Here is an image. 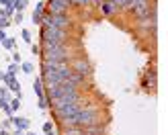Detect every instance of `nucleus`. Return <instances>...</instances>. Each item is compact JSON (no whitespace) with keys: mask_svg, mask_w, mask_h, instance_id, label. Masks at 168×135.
I'll list each match as a JSON object with an SVG mask.
<instances>
[{"mask_svg":"<svg viewBox=\"0 0 168 135\" xmlns=\"http://www.w3.org/2000/svg\"><path fill=\"white\" fill-rule=\"evenodd\" d=\"M43 55H45V62H55V63L66 62V49H64V45L43 43Z\"/></svg>","mask_w":168,"mask_h":135,"instance_id":"f257e3e1","label":"nucleus"},{"mask_svg":"<svg viewBox=\"0 0 168 135\" xmlns=\"http://www.w3.org/2000/svg\"><path fill=\"white\" fill-rule=\"evenodd\" d=\"M66 39V33L62 29H55V27H43V43H55L62 45Z\"/></svg>","mask_w":168,"mask_h":135,"instance_id":"f03ea898","label":"nucleus"},{"mask_svg":"<svg viewBox=\"0 0 168 135\" xmlns=\"http://www.w3.org/2000/svg\"><path fill=\"white\" fill-rule=\"evenodd\" d=\"M96 123V111H92V109H80L78 113H76V125L80 127H90Z\"/></svg>","mask_w":168,"mask_h":135,"instance_id":"7ed1b4c3","label":"nucleus"},{"mask_svg":"<svg viewBox=\"0 0 168 135\" xmlns=\"http://www.w3.org/2000/svg\"><path fill=\"white\" fill-rule=\"evenodd\" d=\"M43 27H55V29H62L64 31L68 27V19L64 15H47L43 16Z\"/></svg>","mask_w":168,"mask_h":135,"instance_id":"20e7f679","label":"nucleus"},{"mask_svg":"<svg viewBox=\"0 0 168 135\" xmlns=\"http://www.w3.org/2000/svg\"><path fill=\"white\" fill-rule=\"evenodd\" d=\"M78 111H80V105L78 102H72V105H66V106H62V109H58V115H59L62 121H68V119H72V117H76Z\"/></svg>","mask_w":168,"mask_h":135,"instance_id":"39448f33","label":"nucleus"},{"mask_svg":"<svg viewBox=\"0 0 168 135\" xmlns=\"http://www.w3.org/2000/svg\"><path fill=\"white\" fill-rule=\"evenodd\" d=\"M51 102H54L55 109H62V106H66V105L78 102V94H76V92H72V94H62V96H58L55 100H51Z\"/></svg>","mask_w":168,"mask_h":135,"instance_id":"423d86ee","label":"nucleus"},{"mask_svg":"<svg viewBox=\"0 0 168 135\" xmlns=\"http://www.w3.org/2000/svg\"><path fill=\"white\" fill-rule=\"evenodd\" d=\"M68 8L66 0H49V15H64Z\"/></svg>","mask_w":168,"mask_h":135,"instance_id":"0eeeda50","label":"nucleus"},{"mask_svg":"<svg viewBox=\"0 0 168 135\" xmlns=\"http://www.w3.org/2000/svg\"><path fill=\"white\" fill-rule=\"evenodd\" d=\"M117 8H119V6H117V4H113L111 0H103V2H100V10H103L105 15H113Z\"/></svg>","mask_w":168,"mask_h":135,"instance_id":"6e6552de","label":"nucleus"},{"mask_svg":"<svg viewBox=\"0 0 168 135\" xmlns=\"http://www.w3.org/2000/svg\"><path fill=\"white\" fill-rule=\"evenodd\" d=\"M33 90H35V94L39 96V100H47V98H45V92H43V82H41L39 78L33 82Z\"/></svg>","mask_w":168,"mask_h":135,"instance_id":"1a4fd4ad","label":"nucleus"},{"mask_svg":"<svg viewBox=\"0 0 168 135\" xmlns=\"http://www.w3.org/2000/svg\"><path fill=\"white\" fill-rule=\"evenodd\" d=\"M25 6H27V0H15L12 8H15V10H19V12H23V10H25Z\"/></svg>","mask_w":168,"mask_h":135,"instance_id":"9d476101","label":"nucleus"},{"mask_svg":"<svg viewBox=\"0 0 168 135\" xmlns=\"http://www.w3.org/2000/svg\"><path fill=\"white\" fill-rule=\"evenodd\" d=\"M15 121V125L19 127V129H27V127H29V121L27 119H12Z\"/></svg>","mask_w":168,"mask_h":135,"instance_id":"9b49d317","label":"nucleus"},{"mask_svg":"<svg viewBox=\"0 0 168 135\" xmlns=\"http://www.w3.org/2000/svg\"><path fill=\"white\" fill-rule=\"evenodd\" d=\"M113 4H117V6H131V2L133 0H111Z\"/></svg>","mask_w":168,"mask_h":135,"instance_id":"f8f14e48","label":"nucleus"},{"mask_svg":"<svg viewBox=\"0 0 168 135\" xmlns=\"http://www.w3.org/2000/svg\"><path fill=\"white\" fill-rule=\"evenodd\" d=\"M76 66H78V72H80V76L88 72V68H86V63H84V62H78V63H76Z\"/></svg>","mask_w":168,"mask_h":135,"instance_id":"ddd939ff","label":"nucleus"},{"mask_svg":"<svg viewBox=\"0 0 168 135\" xmlns=\"http://www.w3.org/2000/svg\"><path fill=\"white\" fill-rule=\"evenodd\" d=\"M31 21H33L35 25H39V23H43V15H39V12H33V19H31Z\"/></svg>","mask_w":168,"mask_h":135,"instance_id":"4468645a","label":"nucleus"},{"mask_svg":"<svg viewBox=\"0 0 168 135\" xmlns=\"http://www.w3.org/2000/svg\"><path fill=\"white\" fill-rule=\"evenodd\" d=\"M23 72H25V74H31V72H33V63L25 62V63H23Z\"/></svg>","mask_w":168,"mask_h":135,"instance_id":"2eb2a0df","label":"nucleus"},{"mask_svg":"<svg viewBox=\"0 0 168 135\" xmlns=\"http://www.w3.org/2000/svg\"><path fill=\"white\" fill-rule=\"evenodd\" d=\"M2 45H4L6 49H12V47H15V41H12V39H4V41H2Z\"/></svg>","mask_w":168,"mask_h":135,"instance_id":"dca6fc26","label":"nucleus"},{"mask_svg":"<svg viewBox=\"0 0 168 135\" xmlns=\"http://www.w3.org/2000/svg\"><path fill=\"white\" fill-rule=\"evenodd\" d=\"M0 4H2V6H6V8H12L15 0H0Z\"/></svg>","mask_w":168,"mask_h":135,"instance_id":"f3484780","label":"nucleus"},{"mask_svg":"<svg viewBox=\"0 0 168 135\" xmlns=\"http://www.w3.org/2000/svg\"><path fill=\"white\" fill-rule=\"evenodd\" d=\"M154 84H156V76L150 72V74H148V86H154Z\"/></svg>","mask_w":168,"mask_h":135,"instance_id":"a211bd4d","label":"nucleus"},{"mask_svg":"<svg viewBox=\"0 0 168 135\" xmlns=\"http://www.w3.org/2000/svg\"><path fill=\"white\" fill-rule=\"evenodd\" d=\"M43 8H45V4H43V2H37V8H35V12L43 15Z\"/></svg>","mask_w":168,"mask_h":135,"instance_id":"6ab92c4d","label":"nucleus"},{"mask_svg":"<svg viewBox=\"0 0 168 135\" xmlns=\"http://www.w3.org/2000/svg\"><path fill=\"white\" fill-rule=\"evenodd\" d=\"M4 27H8V19L2 16V19H0V29H4Z\"/></svg>","mask_w":168,"mask_h":135,"instance_id":"aec40b11","label":"nucleus"},{"mask_svg":"<svg viewBox=\"0 0 168 135\" xmlns=\"http://www.w3.org/2000/svg\"><path fill=\"white\" fill-rule=\"evenodd\" d=\"M19 105H21V102H19V98H15V100L10 102V109H12V111H16V109H19Z\"/></svg>","mask_w":168,"mask_h":135,"instance_id":"412c9836","label":"nucleus"},{"mask_svg":"<svg viewBox=\"0 0 168 135\" xmlns=\"http://www.w3.org/2000/svg\"><path fill=\"white\" fill-rule=\"evenodd\" d=\"M51 129H54V125H51V123H45V125H43V131H45V133H49Z\"/></svg>","mask_w":168,"mask_h":135,"instance_id":"4be33fe9","label":"nucleus"},{"mask_svg":"<svg viewBox=\"0 0 168 135\" xmlns=\"http://www.w3.org/2000/svg\"><path fill=\"white\" fill-rule=\"evenodd\" d=\"M23 39H25V41H31V33L29 31H23Z\"/></svg>","mask_w":168,"mask_h":135,"instance_id":"5701e85b","label":"nucleus"},{"mask_svg":"<svg viewBox=\"0 0 168 135\" xmlns=\"http://www.w3.org/2000/svg\"><path fill=\"white\" fill-rule=\"evenodd\" d=\"M16 70H19V68H16V66H15V63H12V66H8V74H15V72H16Z\"/></svg>","mask_w":168,"mask_h":135,"instance_id":"b1692460","label":"nucleus"},{"mask_svg":"<svg viewBox=\"0 0 168 135\" xmlns=\"http://www.w3.org/2000/svg\"><path fill=\"white\" fill-rule=\"evenodd\" d=\"M4 39H6V35H4V31L0 29V41H4Z\"/></svg>","mask_w":168,"mask_h":135,"instance_id":"393cba45","label":"nucleus"},{"mask_svg":"<svg viewBox=\"0 0 168 135\" xmlns=\"http://www.w3.org/2000/svg\"><path fill=\"white\" fill-rule=\"evenodd\" d=\"M47 135H54V133H51V131H49V133H47Z\"/></svg>","mask_w":168,"mask_h":135,"instance_id":"a878e982","label":"nucleus"},{"mask_svg":"<svg viewBox=\"0 0 168 135\" xmlns=\"http://www.w3.org/2000/svg\"><path fill=\"white\" fill-rule=\"evenodd\" d=\"M29 135H35V133H29Z\"/></svg>","mask_w":168,"mask_h":135,"instance_id":"bb28decb","label":"nucleus"}]
</instances>
